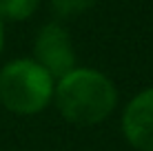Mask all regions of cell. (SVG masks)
Listing matches in <instances>:
<instances>
[{
    "mask_svg": "<svg viewBox=\"0 0 153 151\" xmlns=\"http://www.w3.org/2000/svg\"><path fill=\"white\" fill-rule=\"evenodd\" d=\"M56 107L73 124H98L115 109L118 91L113 82L96 69H71L53 87Z\"/></svg>",
    "mask_w": 153,
    "mask_h": 151,
    "instance_id": "cell-1",
    "label": "cell"
},
{
    "mask_svg": "<svg viewBox=\"0 0 153 151\" xmlns=\"http://www.w3.org/2000/svg\"><path fill=\"white\" fill-rule=\"evenodd\" d=\"M122 133L138 151H153V87L140 91L122 113Z\"/></svg>",
    "mask_w": 153,
    "mask_h": 151,
    "instance_id": "cell-4",
    "label": "cell"
},
{
    "mask_svg": "<svg viewBox=\"0 0 153 151\" xmlns=\"http://www.w3.org/2000/svg\"><path fill=\"white\" fill-rule=\"evenodd\" d=\"M40 0H0V20H27L38 9Z\"/></svg>",
    "mask_w": 153,
    "mask_h": 151,
    "instance_id": "cell-5",
    "label": "cell"
},
{
    "mask_svg": "<svg viewBox=\"0 0 153 151\" xmlns=\"http://www.w3.org/2000/svg\"><path fill=\"white\" fill-rule=\"evenodd\" d=\"M53 98V78L31 58L11 60L0 71V102L18 116L42 111Z\"/></svg>",
    "mask_w": 153,
    "mask_h": 151,
    "instance_id": "cell-2",
    "label": "cell"
},
{
    "mask_svg": "<svg viewBox=\"0 0 153 151\" xmlns=\"http://www.w3.org/2000/svg\"><path fill=\"white\" fill-rule=\"evenodd\" d=\"M98 0H51V11L58 18L69 20V18H78V16L87 13L89 9L96 7Z\"/></svg>",
    "mask_w": 153,
    "mask_h": 151,
    "instance_id": "cell-6",
    "label": "cell"
},
{
    "mask_svg": "<svg viewBox=\"0 0 153 151\" xmlns=\"http://www.w3.org/2000/svg\"><path fill=\"white\" fill-rule=\"evenodd\" d=\"M33 60L51 78H62L71 69H76V51L71 36L60 22H47L38 31L33 40Z\"/></svg>",
    "mask_w": 153,
    "mask_h": 151,
    "instance_id": "cell-3",
    "label": "cell"
},
{
    "mask_svg": "<svg viewBox=\"0 0 153 151\" xmlns=\"http://www.w3.org/2000/svg\"><path fill=\"white\" fill-rule=\"evenodd\" d=\"M2 42H4V31H2V20H0V51H2Z\"/></svg>",
    "mask_w": 153,
    "mask_h": 151,
    "instance_id": "cell-7",
    "label": "cell"
}]
</instances>
